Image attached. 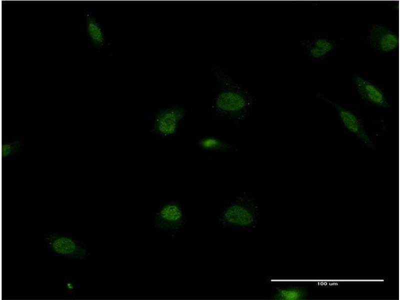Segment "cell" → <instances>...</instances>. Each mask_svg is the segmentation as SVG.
Segmentation results:
<instances>
[{"instance_id":"cell-1","label":"cell","mask_w":400,"mask_h":300,"mask_svg":"<svg viewBox=\"0 0 400 300\" xmlns=\"http://www.w3.org/2000/svg\"><path fill=\"white\" fill-rule=\"evenodd\" d=\"M210 70L217 82L213 110L220 116L237 120L244 118L255 102L254 94L238 83L222 64H211Z\"/></svg>"},{"instance_id":"cell-2","label":"cell","mask_w":400,"mask_h":300,"mask_svg":"<svg viewBox=\"0 0 400 300\" xmlns=\"http://www.w3.org/2000/svg\"><path fill=\"white\" fill-rule=\"evenodd\" d=\"M260 220V207L254 199L248 195L240 196L228 204L217 216L220 227L242 233L254 230Z\"/></svg>"},{"instance_id":"cell-3","label":"cell","mask_w":400,"mask_h":300,"mask_svg":"<svg viewBox=\"0 0 400 300\" xmlns=\"http://www.w3.org/2000/svg\"><path fill=\"white\" fill-rule=\"evenodd\" d=\"M44 246L52 254L67 259H84L89 256L82 242L67 234H46L44 239Z\"/></svg>"},{"instance_id":"cell-4","label":"cell","mask_w":400,"mask_h":300,"mask_svg":"<svg viewBox=\"0 0 400 300\" xmlns=\"http://www.w3.org/2000/svg\"><path fill=\"white\" fill-rule=\"evenodd\" d=\"M186 220L180 206L171 202L161 206L152 214L150 226L156 232L175 234L185 225Z\"/></svg>"},{"instance_id":"cell-5","label":"cell","mask_w":400,"mask_h":300,"mask_svg":"<svg viewBox=\"0 0 400 300\" xmlns=\"http://www.w3.org/2000/svg\"><path fill=\"white\" fill-rule=\"evenodd\" d=\"M366 40L372 48L382 52H389L398 46L397 34L386 26L376 24L370 28Z\"/></svg>"},{"instance_id":"cell-6","label":"cell","mask_w":400,"mask_h":300,"mask_svg":"<svg viewBox=\"0 0 400 300\" xmlns=\"http://www.w3.org/2000/svg\"><path fill=\"white\" fill-rule=\"evenodd\" d=\"M324 100L330 104L335 108L344 128L348 131L354 134L368 146L370 148H374L372 142L367 134L357 116L352 112L328 98H324Z\"/></svg>"},{"instance_id":"cell-7","label":"cell","mask_w":400,"mask_h":300,"mask_svg":"<svg viewBox=\"0 0 400 300\" xmlns=\"http://www.w3.org/2000/svg\"><path fill=\"white\" fill-rule=\"evenodd\" d=\"M354 82L357 92L362 99L379 107L389 106L384 94L376 85L360 75L354 76Z\"/></svg>"},{"instance_id":"cell-8","label":"cell","mask_w":400,"mask_h":300,"mask_svg":"<svg viewBox=\"0 0 400 300\" xmlns=\"http://www.w3.org/2000/svg\"><path fill=\"white\" fill-rule=\"evenodd\" d=\"M185 115V111L180 107L174 106L160 112L155 120L157 132L163 136L174 134L180 121Z\"/></svg>"},{"instance_id":"cell-9","label":"cell","mask_w":400,"mask_h":300,"mask_svg":"<svg viewBox=\"0 0 400 300\" xmlns=\"http://www.w3.org/2000/svg\"><path fill=\"white\" fill-rule=\"evenodd\" d=\"M306 54L313 60H321L330 54L336 48L335 42L330 38L321 37L302 44Z\"/></svg>"},{"instance_id":"cell-10","label":"cell","mask_w":400,"mask_h":300,"mask_svg":"<svg viewBox=\"0 0 400 300\" xmlns=\"http://www.w3.org/2000/svg\"><path fill=\"white\" fill-rule=\"evenodd\" d=\"M305 290L300 286L276 287L271 298L274 300H300L306 298Z\"/></svg>"},{"instance_id":"cell-11","label":"cell","mask_w":400,"mask_h":300,"mask_svg":"<svg viewBox=\"0 0 400 300\" xmlns=\"http://www.w3.org/2000/svg\"><path fill=\"white\" fill-rule=\"evenodd\" d=\"M88 33L92 44L98 48L104 46L105 38L104 32L96 21L88 12L86 13Z\"/></svg>"},{"instance_id":"cell-12","label":"cell","mask_w":400,"mask_h":300,"mask_svg":"<svg viewBox=\"0 0 400 300\" xmlns=\"http://www.w3.org/2000/svg\"><path fill=\"white\" fill-rule=\"evenodd\" d=\"M22 139H12L4 140L2 144V158L4 159L12 158L18 154L24 146Z\"/></svg>"},{"instance_id":"cell-13","label":"cell","mask_w":400,"mask_h":300,"mask_svg":"<svg viewBox=\"0 0 400 300\" xmlns=\"http://www.w3.org/2000/svg\"><path fill=\"white\" fill-rule=\"evenodd\" d=\"M201 146L208 150L224 149L227 148V144L214 138H206L200 142Z\"/></svg>"},{"instance_id":"cell-14","label":"cell","mask_w":400,"mask_h":300,"mask_svg":"<svg viewBox=\"0 0 400 300\" xmlns=\"http://www.w3.org/2000/svg\"><path fill=\"white\" fill-rule=\"evenodd\" d=\"M65 287L66 294H68V296H70L69 295L72 296V295L74 294V292L76 288V284L74 282L73 280L70 278L67 279V280H66Z\"/></svg>"}]
</instances>
